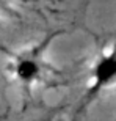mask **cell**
I'll use <instances>...</instances> for the list:
<instances>
[{"label": "cell", "instance_id": "obj_3", "mask_svg": "<svg viewBox=\"0 0 116 121\" xmlns=\"http://www.w3.org/2000/svg\"><path fill=\"white\" fill-rule=\"evenodd\" d=\"M9 0H0V19H2V14H3L5 8H6V5H8Z\"/></svg>", "mask_w": 116, "mask_h": 121}, {"label": "cell", "instance_id": "obj_1", "mask_svg": "<svg viewBox=\"0 0 116 121\" xmlns=\"http://www.w3.org/2000/svg\"><path fill=\"white\" fill-rule=\"evenodd\" d=\"M58 35H61V31L50 33L41 41L11 55L8 71L25 91L38 85H47L60 76L57 66L47 58V52Z\"/></svg>", "mask_w": 116, "mask_h": 121}, {"label": "cell", "instance_id": "obj_2", "mask_svg": "<svg viewBox=\"0 0 116 121\" xmlns=\"http://www.w3.org/2000/svg\"><path fill=\"white\" fill-rule=\"evenodd\" d=\"M116 85V43L108 49H102L96 55L89 68V83L79 101L72 121H77L86 112V108L104 93Z\"/></svg>", "mask_w": 116, "mask_h": 121}]
</instances>
